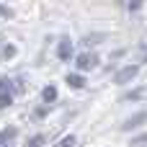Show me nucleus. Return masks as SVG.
<instances>
[{
  "instance_id": "obj_1",
  "label": "nucleus",
  "mask_w": 147,
  "mask_h": 147,
  "mask_svg": "<svg viewBox=\"0 0 147 147\" xmlns=\"http://www.w3.org/2000/svg\"><path fill=\"white\" fill-rule=\"evenodd\" d=\"M134 75H137V67H132V65H129V67H124V70H119L114 80H116V83H127V80H132Z\"/></svg>"
},
{
  "instance_id": "obj_2",
  "label": "nucleus",
  "mask_w": 147,
  "mask_h": 147,
  "mask_svg": "<svg viewBox=\"0 0 147 147\" xmlns=\"http://www.w3.org/2000/svg\"><path fill=\"white\" fill-rule=\"evenodd\" d=\"M57 54H59V59H67V57L72 54V41H70V39H62V41H59Z\"/></svg>"
},
{
  "instance_id": "obj_3",
  "label": "nucleus",
  "mask_w": 147,
  "mask_h": 147,
  "mask_svg": "<svg viewBox=\"0 0 147 147\" xmlns=\"http://www.w3.org/2000/svg\"><path fill=\"white\" fill-rule=\"evenodd\" d=\"M93 65H96V57H93V54H83V57L78 59V67H80V70H88V67H93Z\"/></svg>"
},
{
  "instance_id": "obj_4",
  "label": "nucleus",
  "mask_w": 147,
  "mask_h": 147,
  "mask_svg": "<svg viewBox=\"0 0 147 147\" xmlns=\"http://www.w3.org/2000/svg\"><path fill=\"white\" fill-rule=\"evenodd\" d=\"M147 119V114H137L134 119H129L127 124H124V129H134V127H140V121H145Z\"/></svg>"
},
{
  "instance_id": "obj_5",
  "label": "nucleus",
  "mask_w": 147,
  "mask_h": 147,
  "mask_svg": "<svg viewBox=\"0 0 147 147\" xmlns=\"http://www.w3.org/2000/svg\"><path fill=\"white\" fill-rule=\"evenodd\" d=\"M67 83H70L72 88H83V85H85L83 75H67Z\"/></svg>"
},
{
  "instance_id": "obj_6",
  "label": "nucleus",
  "mask_w": 147,
  "mask_h": 147,
  "mask_svg": "<svg viewBox=\"0 0 147 147\" xmlns=\"http://www.w3.org/2000/svg\"><path fill=\"white\" fill-rule=\"evenodd\" d=\"M44 98H47V101H54V98H57V90H54V88H47V90H44Z\"/></svg>"
},
{
  "instance_id": "obj_7",
  "label": "nucleus",
  "mask_w": 147,
  "mask_h": 147,
  "mask_svg": "<svg viewBox=\"0 0 147 147\" xmlns=\"http://www.w3.org/2000/svg\"><path fill=\"white\" fill-rule=\"evenodd\" d=\"M75 145V137H65L62 142H59V147H72Z\"/></svg>"
},
{
  "instance_id": "obj_8",
  "label": "nucleus",
  "mask_w": 147,
  "mask_h": 147,
  "mask_svg": "<svg viewBox=\"0 0 147 147\" xmlns=\"http://www.w3.org/2000/svg\"><path fill=\"white\" fill-rule=\"evenodd\" d=\"M147 142V134H142V137H137V140H134V142H132V145H137V147H142Z\"/></svg>"
},
{
  "instance_id": "obj_9",
  "label": "nucleus",
  "mask_w": 147,
  "mask_h": 147,
  "mask_svg": "<svg viewBox=\"0 0 147 147\" xmlns=\"http://www.w3.org/2000/svg\"><path fill=\"white\" fill-rule=\"evenodd\" d=\"M39 142H41V137H36V140H34V142H31L28 147H39Z\"/></svg>"
}]
</instances>
